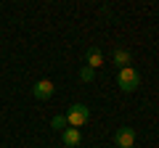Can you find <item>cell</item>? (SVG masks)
Masks as SVG:
<instances>
[{
    "label": "cell",
    "instance_id": "5",
    "mask_svg": "<svg viewBox=\"0 0 159 148\" xmlns=\"http://www.w3.org/2000/svg\"><path fill=\"white\" fill-rule=\"evenodd\" d=\"M85 66H90L93 72H96L98 66H103V53H101V48L90 45V48L85 50Z\"/></svg>",
    "mask_w": 159,
    "mask_h": 148
},
{
    "label": "cell",
    "instance_id": "3",
    "mask_svg": "<svg viewBox=\"0 0 159 148\" xmlns=\"http://www.w3.org/2000/svg\"><path fill=\"white\" fill-rule=\"evenodd\" d=\"M135 130L133 127H119L117 132H114V143H117V148H135Z\"/></svg>",
    "mask_w": 159,
    "mask_h": 148
},
{
    "label": "cell",
    "instance_id": "4",
    "mask_svg": "<svg viewBox=\"0 0 159 148\" xmlns=\"http://www.w3.org/2000/svg\"><path fill=\"white\" fill-rule=\"evenodd\" d=\"M53 93H56V85H53L51 80H40V82H34V87H32V95L37 98V101H48V98H53Z\"/></svg>",
    "mask_w": 159,
    "mask_h": 148
},
{
    "label": "cell",
    "instance_id": "2",
    "mask_svg": "<svg viewBox=\"0 0 159 148\" xmlns=\"http://www.w3.org/2000/svg\"><path fill=\"white\" fill-rule=\"evenodd\" d=\"M117 85L122 93H133L138 90V85H141V74L135 72V66H125V69H119L117 74Z\"/></svg>",
    "mask_w": 159,
    "mask_h": 148
},
{
    "label": "cell",
    "instance_id": "1",
    "mask_svg": "<svg viewBox=\"0 0 159 148\" xmlns=\"http://www.w3.org/2000/svg\"><path fill=\"white\" fill-rule=\"evenodd\" d=\"M64 119H66V127L80 130V127H85L88 122H90V108H88L85 103H74V106H69V111L64 114Z\"/></svg>",
    "mask_w": 159,
    "mask_h": 148
},
{
    "label": "cell",
    "instance_id": "6",
    "mask_svg": "<svg viewBox=\"0 0 159 148\" xmlns=\"http://www.w3.org/2000/svg\"><path fill=\"white\" fill-rule=\"evenodd\" d=\"M111 63H114V66H119V69L130 66V63H133V53L125 50V48H114V53H111Z\"/></svg>",
    "mask_w": 159,
    "mask_h": 148
},
{
    "label": "cell",
    "instance_id": "7",
    "mask_svg": "<svg viewBox=\"0 0 159 148\" xmlns=\"http://www.w3.org/2000/svg\"><path fill=\"white\" fill-rule=\"evenodd\" d=\"M61 140H64V146L77 148L80 143H82V132H80V130H74V127H66V130L61 132Z\"/></svg>",
    "mask_w": 159,
    "mask_h": 148
},
{
    "label": "cell",
    "instance_id": "8",
    "mask_svg": "<svg viewBox=\"0 0 159 148\" xmlns=\"http://www.w3.org/2000/svg\"><path fill=\"white\" fill-rule=\"evenodd\" d=\"M93 77H96V72H93L90 66H82V69H80V80H82V82H93Z\"/></svg>",
    "mask_w": 159,
    "mask_h": 148
},
{
    "label": "cell",
    "instance_id": "9",
    "mask_svg": "<svg viewBox=\"0 0 159 148\" xmlns=\"http://www.w3.org/2000/svg\"><path fill=\"white\" fill-rule=\"evenodd\" d=\"M51 127H53V130H58V132H64V130H66V119H64V116H53Z\"/></svg>",
    "mask_w": 159,
    "mask_h": 148
}]
</instances>
